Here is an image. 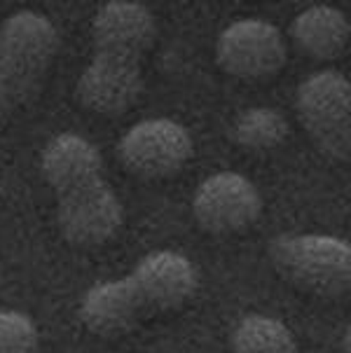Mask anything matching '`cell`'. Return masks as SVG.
I'll return each instance as SVG.
<instances>
[{
  "instance_id": "6da1fadb",
  "label": "cell",
  "mask_w": 351,
  "mask_h": 353,
  "mask_svg": "<svg viewBox=\"0 0 351 353\" xmlns=\"http://www.w3.org/2000/svg\"><path fill=\"white\" fill-rule=\"evenodd\" d=\"M40 171L54 192L59 232L70 246L99 248L117 236L124 208L92 141L70 131L54 136L40 154Z\"/></svg>"
},
{
  "instance_id": "7a4b0ae2",
  "label": "cell",
  "mask_w": 351,
  "mask_h": 353,
  "mask_svg": "<svg viewBox=\"0 0 351 353\" xmlns=\"http://www.w3.org/2000/svg\"><path fill=\"white\" fill-rule=\"evenodd\" d=\"M154 38V14L143 3H106L92 23V59L77 77V101L97 115L115 117L127 112L146 85L143 59Z\"/></svg>"
},
{
  "instance_id": "3957f363",
  "label": "cell",
  "mask_w": 351,
  "mask_h": 353,
  "mask_svg": "<svg viewBox=\"0 0 351 353\" xmlns=\"http://www.w3.org/2000/svg\"><path fill=\"white\" fill-rule=\"evenodd\" d=\"M59 52V31L45 14L21 10L0 26V129L38 97Z\"/></svg>"
},
{
  "instance_id": "277c9868",
  "label": "cell",
  "mask_w": 351,
  "mask_h": 353,
  "mask_svg": "<svg viewBox=\"0 0 351 353\" xmlns=\"http://www.w3.org/2000/svg\"><path fill=\"white\" fill-rule=\"evenodd\" d=\"M274 272L319 297L351 295V243L330 234H277L267 246Z\"/></svg>"
},
{
  "instance_id": "5b68a950",
  "label": "cell",
  "mask_w": 351,
  "mask_h": 353,
  "mask_svg": "<svg viewBox=\"0 0 351 353\" xmlns=\"http://www.w3.org/2000/svg\"><path fill=\"white\" fill-rule=\"evenodd\" d=\"M297 119L321 154L351 159V82L337 70H319L295 94Z\"/></svg>"
},
{
  "instance_id": "8992f818",
  "label": "cell",
  "mask_w": 351,
  "mask_h": 353,
  "mask_svg": "<svg viewBox=\"0 0 351 353\" xmlns=\"http://www.w3.org/2000/svg\"><path fill=\"white\" fill-rule=\"evenodd\" d=\"M194 152L192 136L181 122L166 117L143 119L117 143L122 166L148 181L176 176Z\"/></svg>"
},
{
  "instance_id": "52a82bcc",
  "label": "cell",
  "mask_w": 351,
  "mask_h": 353,
  "mask_svg": "<svg viewBox=\"0 0 351 353\" xmlns=\"http://www.w3.org/2000/svg\"><path fill=\"white\" fill-rule=\"evenodd\" d=\"M283 33L265 19H239L223 28L216 40V61L239 80H265L285 65Z\"/></svg>"
},
{
  "instance_id": "ba28073f",
  "label": "cell",
  "mask_w": 351,
  "mask_h": 353,
  "mask_svg": "<svg viewBox=\"0 0 351 353\" xmlns=\"http://www.w3.org/2000/svg\"><path fill=\"white\" fill-rule=\"evenodd\" d=\"M260 213H263V196L241 173H213L194 190L192 215L209 234H239L258 223Z\"/></svg>"
},
{
  "instance_id": "9c48e42d",
  "label": "cell",
  "mask_w": 351,
  "mask_h": 353,
  "mask_svg": "<svg viewBox=\"0 0 351 353\" xmlns=\"http://www.w3.org/2000/svg\"><path fill=\"white\" fill-rule=\"evenodd\" d=\"M146 314L181 309L199 288L194 262L176 250H152L143 255L127 274Z\"/></svg>"
},
{
  "instance_id": "30bf717a",
  "label": "cell",
  "mask_w": 351,
  "mask_h": 353,
  "mask_svg": "<svg viewBox=\"0 0 351 353\" xmlns=\"http://www.w3.org/2000/svg\"><path fill=\"white\" fill-rule=\"evenodd\" d=\"M82 325L99 337H120L146 319V309L127 276L99 281L89 288L77 307Z\"/></svg>"
},
{
  "instance_id": "8fae6325",
  "label": "cell",
  "mask_w": 351,
  "mask_h": 353,
  "mask_svg": "<svg viewBox=\"0 0 351 353\" xmlns=\"http://www.w3.org/2000/svg\"><path fill=\"white\" fill-rule=\"evenodd\" d=\"M290 38L297 50L319 61L337 59L351 40V21L332 5H312L290 23Z\"/></svg>"
},
{
  "instance_id": "7c38bea8",
  "label": "cell",
  "mask_w": 351,
  "mask_h": 353,
  "mask_svg": "<svg viewBox=\"0 0 351 353\" xmlns=\"http://www.w3.org/2000/svg\"><path fill=\"white\" fill-rule=\"evenodd\" d=\"M234 353H302L288 325L274 316L248 314L230 334Z\"/></svg>"
},
{
  "instance_id": "4fadbf2b",
  "label": "cell",
  "mask_w": 351,
  "mask_h": 353,
  "mask_svg": "<svg viewBox=\"0 0 351 353\" xmlns=\"http://www.w3.org/2000/svg\"><path fill=\"white\" fill-rule=\"evenodd\" d=\"M290 127L283 112L270 105H253L243 110L232 124V139L239 148L251 152L277 150L288 139Z\"/></svg>"
},
{
  "instance_id": "5bb4252c",
  "label": "cell",
  "mask_w": 351,
  "mask_h": 353,
  "mask_svg": "<svg viewBox=\"0 0 351 353\" xmlns=\"http://www.w3.org/2000/svg\"><path fill=\"white\" fill-rule=\"evenodd\" d=\"M40 332L23 311H0V353H38Z\"/></svg>"
},
{
  "instance_id": "9a60e30c",
  "label": "cell",
  "mask_w": 351,
  "mask_h": 353,
  "mask_svg": "<svg viewBox=\"0 0 351 353\" xmlns=\"http://www.w3.org/2000/svg\"><path fill=\"white\" fill-rule=\"evenodd\" d=\"M342 353H351V323H349L347 330H344V337H342Z\"/></svg>"
}]
</instances>
